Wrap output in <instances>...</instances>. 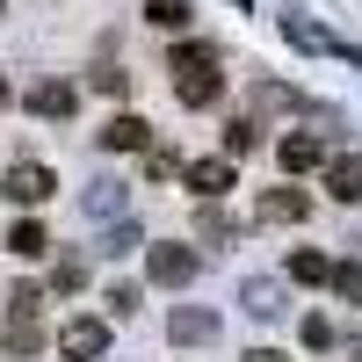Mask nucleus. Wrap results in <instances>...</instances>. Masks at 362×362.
<instances>
[{
    "label": "nucleus",
    "instance_id": "nucleus-1",
    "mask_svg": "<svg viewBox=\"0 0 362 362\" xmlns=\"http://www.w3.org/2000/svg\"><path fill=\"white\" fill-rule=\"evenodd\" d=\"M167 73H174L181 109H210V102L225 95V73H218V51H210V44H181V51L167 58Z\"/></svg>",
    "mask_w": 362,
    "mask_h": 362
},
{
    "label": "nucleus",
    "instance_id": "nucleus-2",
    "mask_svg": "<svg viewBox=\"0 0 362 362\" xmlns=\"http://www.w3.org/2000/svg\"><path fill=\"white\" fill-rule=\"evenodd\" d=\"M0 196H8V203H44V196H58V174L51 167H37V160H15L8 174H0Z\"/></svg>",
    "mask_w": 362,
    "mask_h": 362
},
{
    "label": "nucleus",
    "instance_id": "nucleus-3",
    "mask_svg": "<svg viewBox=\"0 0 362 362\" xmlns=\"http://www.w3.org/2000/svg\"><path fill=\"white\" fill-rule=\"evenodd\" d=\"M58 355L102 362V355H109V326H102V319H66V326H58Z\"/></svg>",
    "mask_w": 362,
    "mask_h": 362
},
{
    "label": "nucleus",
    "instance_id": "nucleus-4",
    "mask_svg": "<svg viewBox=\"0 0 362 362\" xmlns=\"http://www.w3.org/2000/svg\"><path fill=\"white\" fill-rule=\"evenodd\" d=\"M73 109H80V87L73 80H37V87H29V116H44V124H51V116L66 124Z\"/></svg>",
    "mask_w": 362,
    "mask_h": 362
},
{
    "label": "nucleus",
    "instance_id": "nucleus-5",
    "mask_svg": "<svg viewBox=\"0 0 362 362\" xmlns=\"http://www.w3.org/2000/svg\"><path fill=\"white\" fill-rule=\"evenodd\" d=\"M181 174H189V189H196L203 203H218V196L232 189V153H210V160H189Z\"/></svg>",
    "mask_w": 362,
    "mask_h": 362
},
{
    "label": "nucleus",
    "instance_id": "nucleus-6",
    "mask_svg": "<svg viewBox=\"0 0 362 362\" xmlns=\"http://www.w3.org/2000/svg\"><path fill=\"white\" fill-rule=\"evenodd\" d=\"M95 138H102V153H145V145H153V124H145V116H109Z\"/></svg>",
    "mask_w": 362,
    "mask_h": 362
},
{
    "label": "nucleus",
    "instance_id": "nucleus-7",
    "mask_svg": "<svg viewBox=\"0 0 362 362\" xmlns=\"http://www.w3.org/2000/svg\"><path fill=\"white\" fill-rule=\"evenodd\" d=\"M145 268H153V283H167V290L196 283V254H189V247H153V254H145Z\"/></svg>",
    "mask_w": 362,
    "mask_h": 362
},
{
    "label": "nucleus",
    "instance_id": "nucleus-8",
    "mask_svg": "<svg viewBox=\"0 0 362 362\" xmlns=\"http://www.w3.org/2000/svg\"><path fill=\"white\" fill-rule=\"evenodd\" d=\"M80 210H87V218H124V210H131V189H124V181H87V189H80Z\"/></svg>",
    "mask_w": 362,
    "mask_h": 362
},
{
    "label": "nucleus",
    "instance_id": "nucleus-9",
    "mask_svg": "<svg viewBox=\"0 0 362 362\" xmlns=\"http://www.w3.org/2000/svg\"><path fill=\"white\" fill-rule=\"evenodd\" d=\"M167 334H174L181 348H203V341H218V312H203V305H181V312L167 319Z\"/></svg>",
    "mask_w": 362,
    "mask_h": 362
},
{
    "label": "nucleus",
    "instance_id": "nucleus-10",
    "mask_svg": "<svg viewBox=\"0 0 362 362\" xmlns=\"http://www.w3.org/2000/svg\"><path fill=\"white\" fill-rule=\"evenodd\" d=\"M276 160H283L290 174H312V167H326V145H319L312 131H297V138H283V145H276Z\"/></svg>",
    "mask_w": 362,
    "mask_h": 362
},
{
    "label": "nucleus",
    "instance_id": "nucleus-11",
    "mask_svg": "<svg viewBox=\"0 0 362 362\" xmlns=\"http://www.w3.org/2000/svg\"><path fill=\"white\" fill-rule=\"evenodd\" d=\"M239 305H247L254 319H283V283L276 276H254L247 290H239Z\"/></svg>",
    "mask_w": 362,
    "mask_h": 362
},
{
    "label": "nucleus",
    "instance_id": "nucleus-12",
    "mask_svg": "<svg viewBox=\"0 0 362 362\" xmlns=\"http://www.w3.org/2000/svg\"><path fill=\"white\" fill-rule=\"evenodd\" d=\"M326 189H334L341 203H362V160L341 153V160H326Z\"/></svg>",
    "mask_w": 362,
    "mask_h": 362
},
{
    "label": "nucleus",
    "instance_id": "nucleus-13",
    "mask_svg": "<svg viewBox=\"0 0 362 362\" xmlns=\"http://www.w3.org/2000/svg\"><path fill=\"white\" fill-rule=\"evenodd\" d=\"M305 210H312L305 189H268V196H261V218H268V225H297Z\"/></svg>",
    "mask_w": 362,
    "mask_h": 362
},
{
    "label": "nucleus",
    "instance_id": "nucleus-14",
    "mask_svg": "<svg viewBox=\"0 0 362 362\" xmlns=\"http://www.w3.org/2000/svg\"><path fill=\"white\" fill-rule=\"evenodd\" d=\"M0 348H8V355H37V348H44L37 312H8V334H0Z\"/></svg>",
    "mask_w": 362,
    "mask_h": 362
},
{
    "label": "nucleus",
    "instance_id": "nucleus-15",
    "mask_svg": "<svg viewBox=\"0 0 362 362\" xmlns=\"http://www.w3.org/2000/svg\"><path fill=\"white\" fill-rule=\"evenodd\" d=\"M8 254H22V261H37V254H51V232H44L37 218H22V225L8 232Z\"/></svg>",
    "mask_w": 362,
    "mask_h": 362
},
{
    "label": "nucleus",
    "instance_id": "nucleus-16",
    "mask_svg": "<svg viewBox=\"0 0 362 362\" xmlns=\"http://www.w3.org/2000/svg\"><path fill=\"white\" fill-rule=\"evenodd\" d=\"M290 276H297V283H334V261L312 254V247H297V254H290Z\"/></svg>",
    "mask_w": 362,
    "mask_h": 362
},
{
    "label": "nucleus",
    "instance_id": "nucleus-17",
    "mask_svg": "<svg viewBox=\"0 0 362 362\" xmlns=\"http://www.w3.org/2000/svg\"><path fill=\"white\" fill-rule=\"evenodd\" d=\"M283 37H290L297 51H334V44H326V29H319V22H305V15H283Z\"/></svg>",
    "mask_w": 362,
    "mask_h": 362
},
{
    "label": "nucleus",
    "instance_id": "nucleus-18",
    "mask_svg": "<svg viewBox=\"0 0 362 362\" xmlns=\"http://www.w3.org/2000/svg\"><path fill=\"white\" fill-rule=\"evenodd\" d=\"M254 145H261V124H254V116H232V124H225V153L239 160V153H254Z\"/></svg>",
    "mask_w": 362,
    "mask_h": 362
},
{
    "label": "nucleus",
    "instance_id": "nucleus-19",
    "mask_svg": "<svg viewBox=\"0 0 362 362\" xmlns=\"http://www.w3.org/2000/svg\"><path fill=\"white\" fill-rule=\"evenodd\" d=\"M196 239H210V247H225V239H232V218H225L218 203H203V210H196Z\"/></svg>",
    "mask_w": 362,
    "mask_h": 362
},
{
    "label": "nucleus",
    "instance_id": "nucleus-20",
    "mask_svg": "<svg viewBox=\"0 0 362 362\" xmlns=\"http://www.w3.org/2000/svg\"><path fill=\"white\" fill-rule=\"evenodd\" d=\"M145 22L153 29H181L189 22V0H145Z\"/></svg>",
    "mask_w": 362,
    "mask_h": 362
},
{
    "label": "nucleus",
    "instance_id": "nucleus-21",
    "mask_svg": "<svg viewBox=\"0 0 362 362\" xmlns=\"http://www.w3.org/2000/svg\"><path fill=\"white\" fill-rule=\"evenodd\" d=\"M131 247H145V232H138V225H124V218H116V225H109V239H102V254L116 261V254H131Z\"/></svg>",
    "mask_w": 362,
    "mask_h": 362
},
{
    "label": "nucleus",
    "instance_id": "nucleus-22",
    "mask_svg": "<svg viewBox=\"0 0 362 362\" xmlns=\"http://www.w3.org/2000/svg\"><path fill=\"white\" fill-rule=\"evenodd\" d=\"M254 102H261V109H305V95H290V87H276V80H261Z\"/></svg>",
    "mask_w": 362,
    "mask_h": 362
},
{
    "label": "nucleus",
    "instance_id": "nucleus-23",
    "mask_svg": "<svg viewBox=\"0 0 362 362\" xmlns=\"http://www.w3.org/2000/svg\"><path fill=\"white\" fill-rule=\"evenodd\" d=\"M334 290L348 297V305H362V261H341L334 268Z\"/></svg>",
    "mask_w": 362,
    "mask_h": 362
},
{
    "label": "nucleus",
    "instance_id": "nucleus-24",
    "mask_svg": "<svg viewBox=\"0 0 362 362\" xmlns=\"http://www.w3.org/2000/svg\"><path fill=\"white\" fill-rule=\"evenodd\" d=\"M80 283H87V261H73V254H66V261L51 268V290H80Z\"/></svg>",
    "mask_w": 362,
    "mask_h": 362
},
{
    "label": "nucleus",
    "instance_id": "nucleus-25",
    "mask_svg": "<svg viewBox=\"0 0 362 362\" xmlns=\"http://www.w3.org/2000/svg\"><path fill=\"white\" fill-rule=\"evenodd\" d=\"M109 312L131 319V312H138V283H109Z\"/></svg>",
    "mask_w": 362,
    "mask_h": 362
},
{
    "label": "nucleus",
    "instance_id": "nucleus-26",
    "mask_svg": "<svg viewBox=\"0 0 362 362\" xmlns=\"http://www.w3.org/2000/svg\"><path fill=\"white\" fill-rule=\"evenodd\" d=\"M95 87H102V95H124L131 73H124V66H95Z\"/></svg>",
    "mask_w": 362,
    "mask_h": 362
},
{
    "label": "nucleus",
    "instance_id": "nucleus-27",
    "mask_svg": "<svg viewBox=\"0 0 362 362\" xmlns=\"http://www.w3.org/2000/svg\"><path fill=\"white\" fill-rule=\"evenodd\" d=\"M37 305H44V290H37V283H22V290L8 297V312H37Z\"/></svg>",
    "mask_w": 362,
    "mask_h": 362
},
{
    "label": "nucleus",
    "instance_id": "nucleus-28",
    "mask_svg": "<svg viewBox=\"0 0 362 362\" xmlns=\"http://www.w3.org/2000/svg\"><path fill=\"white\" fill-rule=\"evenodd\" d=\"M305 348H334V326H326V319H305Z\"/></svg>",
    "mask_w": 362,
    "mask_h": 362
},
{
    "label": "nucleus",
    "instance_id": "nucleus-29",
    "mask_svg": "<svg viewBox=\"0 0 362 362\" xmlns=\"http://www.w3.org/2000/svg\"><path fill=\"white\" fill-rule=\"evenodd\" d=\"M247 362H283V355H276V348H254V355H247Z\"/></svg>",
    "mask_w": 362,
    "mask_h": 362
},
{
    "label": "nucleus",
    "instance_id": "nucleus-30",
    "mask_svg": "<svg viewBox=\"0 0 362 362\" xmlns=\"http://www.w3.org/2000/svg\"><path fill=\"white\" fill-rule=\"evenodd\" d=\"M0 109H8V80H0Z\"/></svg>",
    "mask_w": 362,
    "mask_h": 362
},
{
    "label": "nucleus",
    "instance_id": "nucleus-31",
    "mask_svg": "<svg viewBox=\"0 0 362 362\" xmlns=\"http://www.w3.org/2000/svg\"><path fill=\"white\" fill-rule=\"evenodd\" d=\"M0 8H8V0H0Z\"/></svg>",
    "mask_w": 362,
    "mask_h": 362
}]
</instances>
